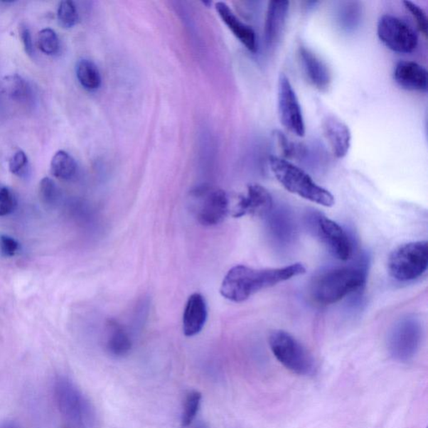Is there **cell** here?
I'll return each mask as SVG.
<instances>
[{"mask_svg":"<svg viewBox=\"0 0 428 428\" xmlns=\"http://www.w3.org/2000/svg\"><path fill=\"white\" fill-rule=\"evenodd\" d=\"M191 198L194 216L203 226L220 225L230 212V200L222 189L199 187L193 190Z\"/></svg>","mask_w":428,"mask_h":428,"instance_id":"obj_8","label":"cell"},{"mask_svg":"<svg viewBox=\"0 0 428 428\" xmlns=\"http://www.w3.org/2000/svg\"><path fill=\"white\" fill-rule=\"evenodd\" d=\"M0 428H21L17 423L12 421H7L0 424Z\"/></svg>","mask_w":428,"mask_h":428,"instance_id":"obj_32","label":"cell"},{"mask_svg":"<svg viewBox=\"0 0 428 428\" xmlns=\"http://www.w3.org/2000/svg\"><path fill=\"white\" fill-rule=\"evenodd\" d=\"M192 428H207V426L205 425V423L199 422L196 423V424L193 426Z\"/></svg>","mask_w":428,"mask_h":428,"instance_id":"obj_33","label":"cell"},{"mask_svg":"<svg viewBox=\"0 0 428 428\" xmlns=\"http://www.w3.org/2000/svg\"><path fill=\"white\" fill-rule=\"evenodd\" d=\"M269 163L274 177L289 193L319 205L327 208L334 205V196L326 188L319 186L310 175L297 166L275 156H269Z\"/></svg>","mask_w":428,"mask_h":428,"instance_id":"obj_3","label":"cell"},{"mask_svg":"<svg viewBox=\"0 0 428 428\" xmlns=\"http://www.w3.org/2000/svg\"><path fill=\"white\" fill-rule=\"evenodd\" d=\"M368 269L365 265L326 271L314 280L311 294L321 306H330L365 287Z\"/></svg>","mask_w":428,"mask_h":428,"instance_id":"obj_2","label":"cell"},{"mask_svg":"<svg viewBox=\"0 0 428 428\" xmlns=\"http://www.w3.org/2000/svg\"><path fill=\"white\" fill-rule=\"evenodd\" d=\"M39 192L42 202L47 205H52L55 203L58 190L51 178H44L41 181Z\"/></svg>","mask_w":428,"mask_h":428,"instance_id":"obj_26","label":"cell"},{"mask_svg":"<svg viewBox=\"0 0 428 428\" xmlns=\"http://www.w3.org/2000/svg\"><path fill=\"white\" fill-rule=\"evenodd\" d=\"M208 317L205 299L200 294L195 293L188 299L185 307L183 327L186 336H194L203 330Z\"/></svg>","mask_w":428,"mask_h":428,"instance_id":"obj_18","label":"cell"},{"mask_svg":"<svg viewBox=\"0 0 428 428\" xmlns=\"http://www.w3.org/2000/svg\"><path fill=\"white\" fill-rule=\"evenodd\" d=\"M289 9V1H270L264 21V40L269 46L277 45L284 34Z\"/></svg>","mask_w":428,"mask_h":428,"instance_id":"obj_17","label":"cell"},{"mask_svg":"<svg viewBox=\"0 0 428 428\" xmlns=\"http://www.w3.org/2000/svg\"><path fill=\"white\" fill-rule=\"evenodd\" d=\"M215 9L218 16L237 39L252 53H256L258 50V41H257L256 33L253 28L242 22L226 3H216Z\"/></svg>","mask_w":428,"mask_h":428,"instance_id":"obj_16","label":"cell"},{"mask_svg":"<svg viewBox=\"0 0 428 428\" xmlns=\"http://www.w3.org/2000/svg\"><path fill=\"white\" fill-rule=\"evenodd\" d=\"M108 327L107 349L109 353L117 358H122L129 353L132 346V340L124 328L115 321H109Z\"/></svg>","mask_w":428,"mask_h":428,"instance_id":"obj_19","label":"cell"},{"mask_svg":"<svg viewBox=\"0 0 428 428\" xmlns=\"http://www.w3.org/2000/svg\"><path fill=\"white\" fill-rule=\"evenodd\" d=\"M299 56L309 82L321 92H326L329 89L331 74L324 61L304 46L299 47Z\"/></svg>","mask_w":428,"mask_h":428,"instance_id":"obj_13","label":"cell"},{"mask_svg":"<svg viewBox=\"0 0 428 428\" xmlns=\"http://www.w3.org/2000/svg\"><path fill=\"white\" fill-rule=\"evenodd\" d=\"M273 204V198L267 189L259 184H251L247 189L246 194L240 198L232 216H268L272 210Z\"/></svg>","mask_w":428,"mask_h":428,"instance_id":"obj_12","label":"cell"},{"mask_svg":"<svg viewBox=\"0 0 428 428\" xmlns=\"http://www.w3.org/2000/svg\"><path fill=\"white\" fill-rule=\"evenodd\" d=\"M20 248V242L13 237L6 235H0V255L3 257L11 258L16 255Z\"/></svg>","mask_w":428,"mask_h":428,"instance_id":"obj_29","label":"cell"},{"mask_svg":"<svg viewBox=\"0 0 428 428\" xmlns=\"http://www.w3.org/2000/svg\"><path fill=\"white\" fill-rule=\"evenodd\" d=\"M378 36L384 46L397 53H412L418 45L417 32L400 18L390 14L380 18Z\"/></svg>","mask_w":428,"mask_h":428,"instance_id":"obj_9","label":"cell"},{"mask_svg":"<svg viewBox=\"0 0 428 428\" xmlns=\"http://www.w3.org/2000/svg\"><path fill=\"white\" fill-rule=\"evenodd\" d=\"M322 130L333 154L337 159L345 158L351 144L349 127L338 117L328 116L322 122Z\"/></svg>","mask_w":428,"mask_h":428,"instance_id":"obj_14","label":"cell"},{"mask_svg":"<svg viewBox=\"0 0 428 428\" xmlns=\"http://www.w3.org/2000/svg\"><path fill=\"white\" fill-rule=\"evenodd\" d=\"M38 47L43 53L53 55L60 50V41L55 31L44 28L39 32L37 38Z\"/></svg>","mask_w":428,"mask_h":428,"instance_id":"obj_23","label":"cell"},{"mask_svg":"<svg viewBox=\"0 0 428 428\" xmlns=\"http://www.w3.org/2000/svg\"><path fill=\"white\" fill-rule=\"evenodd\" d=\"M422 339L421 323L408 316L396 323L389 333L387 348L390 355L399 363L412 360L419 351Z\"/></svg>","mask_w":428,"mask_h":428,"instance_id":"obj_7","label":"cell"},{"mask_svg":"<svg viewBox=\"0 0 428 428\" xmlns=\"http://www.w3.org/2000/svg\"><path fill=\"white\" fill-rule=\"evenodd\" d=\"M306 272V267L301 263L282 268L262 269L236 265L228 271L223 279L220 293L228 301L241 303L260 290L273 287Z\"/></svg>","mask_w":428,"mask_h":428,"instance_id":"obj_1","label":"cell"},{"mask_svg":"<svg viewBox=\"0 0 428 428\" xmlns=\"http://www.w3.org/2000/svg\"><path fill=\"white\" fill-rule=\"evenodd\" d=\"M57 18L59 23L65 28H70L76 25L78 21V12L75 4L70 0L60 2L57 11Z\"/></svg>","mask_w":428,"mask_h":428,"instance_id":"obj_25","label":"cell"},{"mask_svg":"<svg viewBox=\"0 0 428 428\" xmlns=\"http://www.w3.org/2000/svg\"><path fill=\"white\" fill-rule=\"evenodd\" d=\"M395 82L410 92H427V71L419 64L411 60H401L394 69Z\"/></svg>","mask_w":428,"mask_h":428,"instance_id":"obj_15","label":"cell"},{"mask_svg":"<svg viewBox=\"0 0 428 428\" xmlns=\"http://www.w3.org/2000/svg\"><path fill=\"white\" fill-rule=\"evenodd\" d=\"M0 92L16 101H23L31 96L30 85L18 75L6 76L0 82Z\"/></svg>","mask_w":428,"mask_h":428,"instance_id":"obj_21","label":"cell"},{"mask_svg":"<svg viewBox=\"0 0 428 428\" xmlns=\"http://www.w3.org/2000/svg\"><path fill=\"white\" fill-rule=\"evenodd\" d=\"M20 36L22 40L23 48L28 55H34V46H33L32 37L30 30L26 26H21L20 28Z\"/></svg>","mask_w":428,"mask_h":428,"instance_id":"obj_31","label":"cell"},{"mask_svg":"<svg viewBox=\"0 0 428 428\" xmlns=\"http://www.w3.org/2000/svg\"><path fill=\"white\" fill-rule=\"evenodd\" d=\"M271 351L280 364L301 377H312L316 373V360L306 347L289 333L274 331L269 338Z\"/></svg>","mask_w":428,"mask_h":428,"instance_id":"obj_4","label":"cell"},{"mask_svg":"<svg viewBox=\"0 0 428 428\" xmlns=\"http://www.w3.org/2000/svg\"><path fill=\"white\" fill-rule=\"evenodd\" d=\"M404 6L414 18L417 26L423 35H427V14L422 8L417 4L411 1H404Z\"/></svg>","mask_w":428,"mask_h":428,"instance_id":"obj_27","label":"cell"},{"mask_svg":"<svg viewBox=\"0 0 428 428\" xmlns=\"http://www.w3.org/2000/svg\"><path fill=\"white\" fill-rule=\"evenodd\" d=\"M28 165V156L23 151H18L9 160V168L11 173L21 175L26 170Z\"/></svg>","mask_w":428,"mask_h":428,"instance_id":"obj_30","label":"cell"},{"mask_svg":"<svg viewBox=\"0 0 428 428\" xmlns=\"http://www.w3.org/2000/svg\"><path fill=\"white\" fill-rule=\"evenodd\" d=\"M17 205L16 198L8 188H0V217L12 213Z\"/></svg>","mask_w":428,"mask_h":428,"instance_id":"obj_28","label":"cell"},{"mask_svg":"<svg viewBox=\"0 0 428 428\" xmlns=\"http://www.w3.org/2000/svg\"><path fill=\"white\" fill-rule=\"evenodd\" d=\"M54 392L57 406L66 419L77 428L93 427L95 412L92 404L69 378H57Z\"/></svg>","mask_w":428,"mask_h":428,"instance_id":"obj_5","label":"cell"},{"mask_svg":"<svg viewBox=\"0 0 428 428\" xmlns=\"http://www.w3.org/2000/svg\"><path fill=\"white\" fill-rule=\"evenodd\" d=\"M76 168L77 166L75 159L65 151H57L51 159V173L57 178L70 179L75 175Z\"/></svg>","mask_w":428,"mask_h":428,"instance_id":"obj_22","label":"cell"},{"mask_svg":"<svg viewBox=\"0 0 428 428\" xmlns=\"http://www.w3.org/2000/svg\"><path fill=\"white\" fill-rule=\"evenodd\" d=\"M76 76L80 85L88 90H96L102 85V75L96 64L82 59L76 65Z\"/></svg>","mask_w":428,"mask_h":428,"instance_id":"obj_20","label":"cell"},{"mask_svg":"<svg viewBox=\"0 0 428 428\" xmlns=\"http://www.w3.org/2000/svg\"><path fill=\"white\" fill-rule=\"evenodd\" d=\"M278 113L284 127L297 137L306 134L301 103L287 75L280 73L278 80Z\"/></svg>","mask_w":428,"mask_h":428,"instance_id":"obj_10","label":"cell"},{"mask_svg":"<svg viewBox=\"0 0 428 428\" xmlns=\"http://www.w3.org/2000/svg\"><path fill=\"white\" fill-rule=\"evenodd\" d=\"M391 277L400 282H409L422 277L428 266V242L416 241L398 247L388 260Z\"/></svg>","mask_w":428,"mask_h":428,"instance_id":"obj_6","label":"cell"},{"mask_svg":"<svg viewBox=\"0 0 428 428\" xmlns=\"http://www.w3.org/2000/svg\"><path fill=\"white\" fill-rule=\"evenodd\" d=\"M201 399L202 395L200 392L193 391L188 394L182 415V426L183 427L192 424L195 417H196L199 407H200Z\"/></svg>","mask_w":428,"mask_h":428,"instance_id":"obj_24","label":"cell"},{"mask_svg":"<svg viewBox=\"0 0 428 428\" xmlns=\"http://www.w3.org/2000/svg\"><path fill=\"white\" fill-rule=\"evenodd\" d=\"M316 230L331 253L341 261H347L353 256V247L348 235L343 228L323 215L316 217Z\"/></svg>","mask_w":428,"mask_h":428,"instance_id":"obj_11","label":"cell"}]
</instances>
